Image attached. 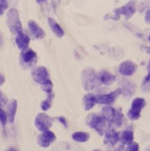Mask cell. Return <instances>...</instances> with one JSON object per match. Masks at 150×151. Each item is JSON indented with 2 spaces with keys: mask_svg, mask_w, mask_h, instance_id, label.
I'll return each instance as SVG.
<instances>
[{
  "mask_svg": "<svg viewBox=\"0 0 150 151\" xmlns=\"http://www.w3.org/2000/svg\"><path fill=\"white\" fill-rule=\"evenodd\" d=\"M120 141L123 145H129L130 143L133 142V132L131 130H125L120 135Z\"/></svg>",
  "mask_w": 150,
  "mask_h": 151,
  "instance_id": "obj_21",
  "label": "cell"
},
{
  "mask_svg": "<svg viewBox=\"0 0 150 151\" xmlns=\"http://www.w3.org/2000/svg\"><path fill=\"white\" fill-rule=\"evenodd\" d=\"M48 24L50 26V28L52 30V32H54L55 35L58 38H60L64 35V31L61 28V26L58 24L54 19L52 18H48Z\"/></svg>",
  "mask_w": 150,
  "mask_h": 151,
  "instance_id": "obj_19",
  "label": "cell"
},
{
  "mask_svg": "<svg viewBox=\"0 0 150 151\" xmlns=\"http://www.w3.org/2000/svg\"><path fill=\"white\" fill-rule=\"evenodd\" d=\"M32 78L35 83H39V84H42L44 82H47V80H49V74H48V71L47 70V68L44 67V66H38L35 67L34 70H32L31 73Z\"/></svg>",
  "mask_w": 150,
  "mask_h": 151,
  "instance_id": "obj_9",
  "label": "cell"
},
{
  "mask_svg": "<svg viewBox=\"0 0 150 151\" xmlns=\"http://www.w3.org/2000/svg\"><path fill=\"white\" fill-rule=\"evenodd\" d=\"M55 95L54 93H51L47 96V98L45 100H44L42 103H41V109L44 110V111H47L50 109L51 105H52V100H53Z\"/></svg>",
  "mask_w": 150,
  "mask_h": 151,
  "instance_id": "obj_23",
  "label": "cell"
},
{
  "mask_svg": "<svg viewBox=\"0 0 150 151\" xmlns=\"http://www.w3.org/2000/svg\"><path fill=\"white\" fill-rule=\"evenodd\" d=\"M6 103H8V97L3 94L2 91H0V109L5 106Z\"/></svg>",
  "mask_w": 150,
  "mask_h": 151,
  "instance_id": "obj_28",
  "label": "cell"
},
{
  "mask_svg": "<svg viewBox=\"0 0 150 151\" xmlns=\"http://www.w3.org/2000/svg\"><path fill=\"white\" fill-rule=\"evenodd\" d=\"M28 28L30 30V32L32 34V37L35 39H42L45 35L44 31L36 23V22L32 21V19L28 22Z\"/></svg>",
  "mask_w": 150,
  "mask_h": 151,
  "instance_id": "obj_15",
  "label": "cell"
},
{
  "mask_svg": "<svg viewBox=\"0 0 150 151\" xmlns=\"http://www.w3.org/2000/svg\"><path fill=\"white\" fill-rule=\"evenodd\" d=\"M6 151H18L17 149H15V148H9V149H8Z\"/></svg>",
  "mask_w": 150,
  "mask_h": 151,
  "instance_id": "obj_35",
  "label": "cell"
},
{
  "mask_svg": "<svg viewBox=\"0 0 150 151\" xmlns=\"http://www.w3.org/2000/svg\"><path fill=\"white\" fill-rule=\"evenodd\" d=\"M87 124L90 128L95 130L100 135H105L109 130H111V123L107 121L102 115L91 114L87 118Z\"/></svg>",
  "mask_w": 150,
  "mask_h": 151,
  "instance_id": "obj_1",
  "label": "cell"
},
{
  "mask_svg": "<svg viewBox=\"0 0 150 151\" xmlns=\"http://www.w3.org/2000/svg\"><path fill=\"white\" fill-rule=\"evenodd\" d=\"M147 70H148V74L146 76V79H150V60H149L148 66H147Z\"/></svg>",
  "mask_w": 150,
  "mask_h": 151,
  "instance_id": "obj_33",
  "label": "cell"
},
{
  "mask_svg": "<svg viewBox=\"0 0 150 151\" xmlns=\"http://www.w3.org/2000/svg\"><path fill=\"white\" fill-rule=\"evenodd\" d=\"M102 116L108 121L111 125L121 127L123 123V114L121 110H116L111 106H106L102 109Z\"/></svg>",
  "mask_w": 150,
  "mask_h": 151,
  "instance_id": "obj_3",
  "label": "cell"
},
{
  "mask_svg": "<svg viewBox=\"0 0 150 151\" xmlns=\"http://www.w3.org/2000/svg\"><path fill=\"white\" fill-rule=\"evenodd\" d=\"M136 9H135V2H128L125 6H122L119 9H115L113 10L114 13L118 14L119 16L123 15L125 17L126 19H129L130 18H132L133 15L135 13Z\"/></svg>",
  "mask_w": 150,
  "mask_h": 151,
  "instance_id": "obj_11",
  "label": "cell"
},
{
  "mask_svg": "<svg viewBox=\"0 0 150 151\" xmlns=\"http://www.w3.org/2000/svg\"><path fill=\"white\" fill-rule=\"evenodd\" d=\"M121 94H122L121 88H118L109 94H101L98 96H95V100L96 103L98 104H105L107 106H110V105L115 102L118 96Z\"/></svg>",
  "mask_w": 150,
  "mask_h": 151,
  "instance_id": "obj_8",
  "label": "cell"
},
{
  "mask_svg": "<svg viewBox=\"0 0 150 151\" xmlns=\"http://www.w3.org/2000/svg\"><path fill=\"white\" fill-rule=\"evenodd\" d=\"M104 136H105L104 137V144L106 146L114 147L120 141V134L112 129L109 130L108 133H106Z\"/></svg>",
  "mask_w": 150,
  "mask_h": 151,
  "instance_id": "obj_16",
  "label": "cell"
},
{
  "mask_svg": "<svg viewBox=\"0 0 150 151\" xmlns=\"http://www.w3.org/2000/svg\"><path fill=\"white\" fill-rule=\"evenodd\" d=\"M142 48H143V50H145V51H146V54L150 55V47H142Z\"/></svg>",
  "mask_w": 150,
  "mask_h": 151,
  "instance_id": "obj_32",
  "label": "cell"
},
{
  "mask_svg": "<svg viewBox=\"0 0 150 151\" xmlns=\"http://www.w3.org/2000/svg\"><path fill=\"white\" fill-rule=\"evenodd\" d=\"M9 8V2L6 0H0V16L3 15L4 11Z\"/></svg>",
  "mask_w": 150,
  "mask_h": 151,
  "instance_id": "obj_27",
  "label": "cell"
},
{
  "mask_svg": "<svg viewBox=\"0 0 150 151\" xmlns=\"http://www.w3.org/2000/svg\"><path fill=\"white\" fill-rule=\"evenodd\" d=\"M15 43H16L17 47L19 50L24 51L26 49H28V47H29L30 37L27 34H25V32H21L16 35Z\"/></svg>",
  "mask_w": 150,
  "mask_h": 151,
  "instance_id": "obj_13",
  "label": "cell"
},
{
  "mask_svg": "<svg viewBox=\"0 0 150 151\" xmlns=\"http://www.w3.org/2000/svg\"><path fill=\"white\" fill-rule=\"evenodd\" d=\"M148 40H149V42H150V34H149V35H148Z\"/></svg>",
  "mask_w": 150,
  "mask_h": 151,
  "instance_id": "obj_38",
  "label": "cell"
},
{
  "mask_svg": "<svg viewBox=\"0 0 150 151\" xmlns=\"http://www.w3.org/2000/svg\"><path fill=\"white\" fill-rule=\"evenodd\" d=\"M82 83L83 86L86 91H91L95 87L100 86V83L97 80V75L92 68H85L82 73Z\"/></svg>",
  "mask_w": 150,
  "mask_h": 151,
  "instance_id": "obj_2",
  "label": "cell"
},
{
  "mask_svg": "<svg viewBox=\"0 0 150 151\" xmlns=\"http://www.w3.org/2000/svg\"><path fill=\"white\" fill-rule=\"evenodd\" d=\"M125 151H139V145L136 142H132L127 146Z\"/></svg>",
  "mask_w": 150,
  "mask_h": 151,
  "instance_id": "obj_25",
  "label": "cell"
},
{
  "mask_svg": "<svg viewBox=\"0 0 150 151\" xmlns=\"http://www.w3.org/2000/svg\"><path fill=\"white\" fill-rule=\"evenodd\" d=\"M4 83H5V76L2 73H0V85H2Z\"/></svg>",
  "mask_w": 150,
  "mask_h": 151,
  "instance_id": "obj_31",
  "label": "cell"
},
{
  "mask_svg": "<svg viewBox=\"0 0 150 151\" xmlns=\"http://www.w3.org/2000/svg\"><path fill=\"white\" fill-rule=\"evenodd\" d=\"M137 70V65L131 60L123 61L119 67V73L122 76H132Z\"/></svg>",
  "mask_w": 150,
  "mask_h": 151,
  "instance_id": "obj_12",
  "label": "cell"
},
{
  "mask_svg": "<svg viewBox=\"0 0 150 151\" xmlns=\"http://www.w3.org/2000/svg\"><path fill=\"white\" fill-rule=\"evenodd\" d=\"M37 62V54L30 48L22 51L19 55V63L24 69L34 67Z\"/></svg>",
  "mask_w": 150,
  "mask_h": 151,
  "instance_id": "obj_6",
  "label": "cell"
},
{
  "mask_svg": "<svg viewBox=\"0 0 150 151\" xmlns=\"http://www.w3.org/2000/svg\"><path fill=\"white\" fill-rule=\"evenodd\" d=\"M17 108H18V102L17 100L13 99L9 102V104L8 105V108H6V116H8V120L9 121V122H13L15 120V115L17 112Z\"/></svg>",
  "mask_w": 150,
  "mask_h": 151,
  "instance_id": "obj_18",
  "label": "cell"
},
{
  "mask_svg": "<svg viewBox=\"0 0 150 151\" xmlns=\"http://www.w3.org/2000/svg\"><path fill=\"white\" fill-rule=\"evenodd\" d=\"M6 24L9 29L14 35H18L19 32H22V24L19 19V15L17 9H10L6 14Z\"/></svg>",
  "mask_w": 150,
  "mask_h": 151,
  "instance_id": "obj_4",
  "label": "cell"
},
{
  "mask_svg": "<svg viewBox=\"0 0 150 151\" xmlns=\"http://www.w3.org/2000/svg\"><path fill=\"white\" fill-rule=\"evenodd\" d=\"M54 119L51 118L45 113H39L34 121V124L36 128L40 131V132H45V131H48L50 127L53 124Z\"/></svg>",
  "mask_w": 150,
  "mask_h": 151,
  "instance_id": "obj_7",
  "label": "cell"
},
{
  "mask_svg": "<svg viewBox=\"0 0 150 151\" xmlns=\"http://www.w3.org/2000/svg\"><path fill=\"white\" fill-rule=\"evenodd\" d=\"M146 100L142 97H136L132 102V107L128 111V118L131 121H136L140 118L141 111L146 106Z\"/></svg>",
  "mask_w": 150,
  "mask_h": 151,
  "instance_id": "obj_5",
  "label": "cell"
},
{
  "mask_svg": "<svg viewBox=\"0 0 150 151\" xmlns=\"http://www.w3.org/2000/svg\"><path fill=\"white\" fill-rule=\"evenodd\" d=\"M72 138L75 142L78 143H84L87 142L90 138V134L87 132H75L71 135Z\"/></svg>",
  "mask_w": 150,
  "mask_h": 151,
  "instance_id": "obj_22",
  "label": "cell"
},
{
  "mask_svg": "<svg viewBox=\"0 0 150 151\" xmlns=\"http://www.w3.org/2000/svg\"><path fill=\"white\" fill-rule=\"evenodd\" d=\"M56 140V134L51 131H45L37 136V144L41 147H48Z\"/></svg>",
  "mask_w": 150,
  "mask_h": 151,
  "instance_id": "obj_10",
  "label": "cell"
},
{
  "mask_svg": "<svg viewBox=\"0 0 150 151\" xmlns=\"http://www.w3.org/2000/svg\"><path fill=\"white\" fill-rule=\"evenodd\" d=\"M57 120L60 121V122L63 124V125H64L65 127L67 126V122H66V119H65L64 117H58V118H57Z\"/></svg>",
  "mask_w": 150,
  "mask_h": 151,
  "instance_id": "obj_30",
  "label": "cell"
},
{
  "mask_svg": "<svg viewBox=\"0 0 150 151\" xmlns=\"http://www.w3.org/2000/svg\"><path fill=\"white\" fill-rule=\"evenodd\" d=\"M95 96L93 94H86L83 97V105L84 110H90L95 106Z\"/></svg>",
  "mask_w": 150,
  "mask_h": 151,
  "instance_id": "obj_20",
  "label": "cell"
},
{
  "mask_svg": "<svg viewBox=\"0 0 150 151\" xmlns=\"http://www.w3.org/2000/svg\"><path fill=\"white\" fill-rule=\"evenodd\" d=\"M41 88L43 91H44L47 95L53 93V83L51 82V80H47V82H44V83L41 84Z\"/></svg>",
  "mask_w": 150,
  "mask_h": 151,
  "instance_id": "obj_24",
  "label": "cell"
},
{
  "mask_svg": "<svg viewBox=\"0 0 150 151\" xmlns=\"http://www.w3.org/2000/svg\"><path fill=\"white\" fill-rule=\"evenodd\" d=\"M145 21L147 24H150V9L146 10V16H145Z\"/></svg>",
  "mask_w": 150,
  "mask_h": 151,
  "instance_id": "obj_29",
  "label": "cell"
},
{
  "mask_svg": "<svg viewBox=\"0 0 150 151\" xmlns=\"http://www.w3.org/2000/svg\"><path fill=\"white\" fill-rule=\"evenodd\" d=\"M94 151H101V150H98V149H95V150H94Z\"/></svg>",
  "mask_w": 150,
  "mask_h": 151,
  "instance_id": "obj_39",
  "label": "cell"
},
{
  "mask_svg": "<svg viewBox=\"0 0 150 151\" xmlns=\"http://www.w3.org/2000/svg\"><path fill=\"white\" fill-rule=\"evenodd\" d=\"M6 121H8V116H6V111H4L2 109H0V122L3 126L6 125Z\"/></svg>",
  "mask_w": 150,
  "mask_h": 151,
  "instance_id": "obj_26",
  "label": "cell"
},
{
  "mask_svg": "<svg viewBox=\"0 0 150 151\" xmlns=\"http://www.w3.org/2000/svg\"><path fill=\"white\" fill-rule=\"evenodd\" d=\"M2 47V35L0 34V47Z\"/></svg>",
  "mask_w": 150,
  "mask_h": 151,
  "instance_id": "obj_34",
  "label": "cell"
},
{
  "mask_svg": "<svg viewBox=\"0 0 150 151\" xmlns=\"http://www.w3.org/2000/svg\"><path fill=\"white\" fill-rule=\"evenodd\" d=\"M96 75H97V80H98L100 84L111 85L116 81V76L107 70H101L100 73H96Z\"/></svg>",
  "mask_w": 150,
  "mask_h": 151,
  "instance_id": "obj_14",
  "label": "cell"
},
{
  "mask_svg": "<svg viewBox=\"0 0 150 151\" xmlns=\"http://www.w3.org/2000/svg\"><path fill=\"white\" fill-rule=\"evenodd\" d=\"M116 151H122V150H121V148H119V149H117Z\"/></svg>",
  "mask_w": 150,
  "mask_h": 151,
  "instance_id": "obj_37",
  "label": "cell"
},
{
  "mask_svg": "<svg viewBox=\"0 0 150 151\" xmlns=\"http://www.w3.org/2000/svg\"><path fill=\"white\" fill-rule=\"evenodd\" d=\"M145 151H150V145H149L148 147H146Z\"/></svg>",
  "mask_w": 150,
  "mask_h": 151,
  "instance_id": "obj_36",
  "label": "cell"
},
{
  "mask_svg": "<svg viewBox=\"0 0 150 151\" xmlns=\"http://www.w3.org/2000/svg\"><path fill=\"white\" fill-rule=\"evenodd\" d=\"M121 91H122L123 96L129 97V96H131L134 94L135 85L132 82L123 79V80L121 81Z\"/></svg>",
  "mask_w": 150,
  "mask_h": 151,
  "instance_id": "obj_17",
  "label": "cell"
}]
</instances>
